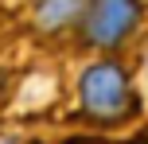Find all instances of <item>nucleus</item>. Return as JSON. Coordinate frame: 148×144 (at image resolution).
Wrapping results in <instances>:
<instances>
[{
    "instance_id": "obj_1",
    "label": "nucleus",
    "mask_w": 148,
    "mask_h": 144,
    "mask_svg": "<svg viewBox=\"0 0 148 144\" xmlns=\"http://www.w3.org/2000/svg\"><path fill=\"white\" fill-rule=\"evenodd\" d=\"M82 105L97 117H117L129 105V82L113 62H97L82 74Z\"/></svg>"
},
{
    "instance_id": "obj_2",
    "label": "nucleus",
    "mask_w": 148,
    "mask_h": 144,
    "mask_svg": "<svg viewBox=\"0 0 148 144\" xmlns=\"http://www.w3.org/2000/svg\"><path fill=\"white\" fill-rule=\"evenodd\" d=\"M136 20H140L136 0H90V8H86V31L101 47L121 43L136 27Z\"/></svg>"
},
{
    "instance_id": "obj_3",
    "label": "nucleus",
    "mask_w": 148,
    "mask_h": 144,
    "mask_svg": "<svg viewBox=\"0 0 148 144\" xmlns=\"http://www.w3.org/2000/svg\"><path fill=\"white\" fill-rule=\"evenodd\" d=\"M78 12H82V0H43V4H39V20H43L47 27H62V23H70Z\"/></svg>"
}]
</instances>
